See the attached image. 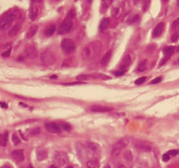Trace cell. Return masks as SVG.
Here are the masks:
<instances>
[{
    "instance_id": "836d02e7",
    "label": "cell",
    "mask_w": 179,
    "mask_h": 168,
    "mask_svg": "<svg viewBox=\"0 0 179 168\" xmlns=\"http://www.w3.org/2000/svg\"><path fill=\"white\" fill-rule=\"evenodd\" d=\"M170 159V155L169 153H165V154H164V156H163V160H164V162L169 161Z\"/></svg>"
},
{
    "instance_id": "74e56055",
    "label": "cell",
    "mask_w": 179,
    "mask_h": 168,
    "mask_svg": "<svg viewBox=\"0 0 179 168\" xmlns=\"http://www.w3.org/2000/svg\"><path fill=\"white\" fill-rule=\"evenodd\" d=\"M178 33H175V34H173L172 35V37H171V40H172V42H176L178 39Z\"/></svg>"
},
{
    "instance_id": "f35d334b",
    "label": "cell",
    "mask_w": 179,
    "mask_h": 168,
    "mask_svg": "<svg viewBox=\"0 0 179 168\" xmlns=\"http://www.w3.org/2000/svg\"><path fill=\"white\" fill-rule=\"evenodd\" d=\"M178 25H179V17L173 22V24H172V27H173V28H176V27H178Z\"/></svg>"
},
{
    "instance_id": "bcb514c9",
    "label": "cell",
    "mask_w": 179,
    "mask_h": 168,
    "mask_svg": "<svg viewBox=\"0 0 179 168\" xmlns=\"http://www.w3.org/2000/svg\"><path fill=\"white\" fill-rule=\"evenodd\" d=\"M118 168H125V167H124L123 165H121V166H119V167Z\"/></svg>"
},
{
    "instance_id": "b9f144b4",
    "label": "cell",
    "mask_w": 179,
    "mask_h": 168,
    "mask_svg": "<svg viewBox=\"0 0 179 168\" xmlns=\"http://www.w3.org/2000/svg\"><path fill=\"white\" fill-rule=\"evenodd\" d=\"M124 72H125V71H119V72H116L115 74L116 76H121L122 74H124Z\"/></svg>"
},
{
    "instance_id": "7402d4cb",
    "label": "cell",
    "mask_w": 179,
    "mask_h": 168,
    "mask_svg": "<svg viewBox=\"0 0 179 168\" xmlns=\"http://www.w3.org/2000/svg\"><path fill=\"white\" fill-rule=\"evenodd\" d=\"M122 13V8L121 6H116L112 9V15L114 17H118Z\"/></svg>"
},
{
    "instance_id": "8d00e7d4",
    "label": "cell",
    "mask_w": 179,
    "mask_h": 168,
    "mask_svg": "<svg viewBox=\"0 0 179 168\" xmlns=\"http://www.w3.org/2000/svg\"><path fill=\"white\" fill-rule=\"evenodd\" d=\"M31 134H32V135H34V134H38L39 133V128H33V129H31L30 131Z\"/></svg>"
},
{
    "instance_id": "3957f363",
    "label": "cell",
    "mask_w": 179,
    "mask_h": 168,
    "mask_svg": "<svg viewBox=\"0 0 179 168\" xmlns=\"http://www.w3.org/2000/svg\"><path fill=\"white\" fill-rule=\"evenodd\" d=\"M129 145V139L127 138H123L121 139H120L118 142H116L112 149H111V156L115 158L120 154V153L122 151V149H124L127 146Z\"/></svg>"
},
{
    "instance_id": "83f0119b",
    "label": "cell",
    "mask_w": 179,
    "mask_h": 168,
    "mask_svg": "<svg viewBox=\"0 0 179 168\" xmlns=\"http://www.w3.org/2000/svg\"><path fill=\"white\" fill-rule=\"evenodd\" d=\"M113 0H102V10L106 11L112 4Z\"/></svg>"
},
{
    "instance_id": "4fadbf2b",
    "label": "cell",
    "mask_w": 179,
    "mask_h": 168,
    "mask_svg": "<svg viewBox=\"0 0 179 168\" xmlns=\"http://www.w3.org/2000/svg\"><path fill=\"white\" fill-rule=\"evenodd\" d=\"M164 29V23H160V24H158V25L155 27V29L153 30V31H152V37H153V38H157V37H159V36L163 33Z\"/></svg>"
},
{
    "instance_id": "681fc988",
    "label": "cell",
    "mask_w": 179,
    "mask_h": 168,
    "mask_svg": "<svg viewBox=\"0 0 179 168\" xmlns=\"http://www.w3.org/2000/svg\"><path fill=\"white\" fill-rule=\"evenodd\" d=\"M104 168H111V167H110V166H108V165H107V166H105Z\"/></svg>"
},
{
    "instance_id": "ee69618b",
    "label": "cell",
    "mask_w": 179,
    "mask_h": 168,
    "mask_svg": "<svg viewBox=\"0 0 179 168\" xmlns=\"http://www.w3.org/2000/svg\"><path fill=\"white\" fill-rule=\"evenodd\" d=\"M0 105H1V107H2V108H4V107H7V105H5V104H4V102H2V103H1Z\"/></svg>"
},
{
    "instance_id": "603a6c76",
    "label": "cell",
    "mask_w": 179,
    "mask_h": 168,
    "mask_svg": "<svg viewBox=\"0 0 179 168\" xmlns=\"http://www.w3.org/2000/svg\"><path fill=\"white\" fill-rule=\"evenodd\" d=\"M87 147H88V149L89 150L90 152H93V153L97 152L98 149H99L98 145L95 144V143H93V142H88V143L87 144Z\"/></svg>"
},
{
    "instance_id": "d590c367",
    "label": "cell",
    "mask_w": 179,
    "mask_h": 168,
    "mask_svg": "<svg viewBox=\"0 0 179 168\" xmlns=\"http://www.w3.org/2000/svg\"><path fill=\"white\" fill-rule=\"evenodd\" d=\"M168 153L170 155V156H176V155H178L179 153L178 150H170V151H169Z\"/></svg>"
},
{
    "instance_id": "816d5d0a",
    "label": "cell",
    "mask_w": 179,
    "mask_h": 168,
    "mask_svg": "<svg viewBox=\"0 0 179 168\" xmlns=\"http://www.w3.org/2000/svg\"><path fill=\"white\" fill-rule=\"evenodd\" d=\"M66 168H74V167H70V166H69V167H66Z\"/></svg>"
},
{
    "instance_id": "9a60e30c",
    "label": "cell",
    "mask_w": 179,
    "mask_h": 168,
    "mask_svg": "<svg viewBox=\"0 0 179 168\" xmlns=\"http://www.w3.org/2000/svg\"><path fill=\"white\" fill-rule=\"evenodd\" d=\"M36 156H37L38 160L42 161V160H45V159L47 158V153H46V151H45V149H43V148H39V149L37 150Z\"/></svg>"
},
{
    "instance_id": "11a10c76",
    "label": "cell",
    "mask_w": 179,
    "mask_h": 168,
    "mask_svg": "<svg viewBox=\"0 0 179 168\" xmlns=\"http://www.w3.org/2000/svg\"><path fill=\"white\" fill-rule=\"evenodd\" d=\"M178 64H179V59H178Z\"/></svg>"
},
{
    "instance_id": "9c48e42d",
    "label": "cell",
    "mask_w": 179,
    "mask_h": 168,
    "mask_svg": "<svg viewBox=\"0 0 179 168\" xmlns=\"http://www.w3.org/2000/svg\"><path fill=\"white\" fill-rule=\"evenodd\" d=\"M45 128L46 131H48L49 133H59L61 132V125L60 124L53 122H49L45 123Z\"/></svg>"
},
{
    "instance_id": "484cf974",
    "label": "cell",
    "mask_w": 179,
    "mask_h": 168,
    "mask_svg": "<svg viewBox=\"0 0 179 168\" xmlns=\"http://www.w3.org/2000/svg\"><path fill=\"white\" fill-rule=\"evenodd\" d=\"M88 168H99V163L96 159H90L87 164Z\"/></svg>"
},
{
    "instance_id": "7c38bea8",
    "label": "cell",
    "mask_w": 179,
    "mask_h": 168,
    "mask_svg": "<svg viewBox=\"0 0 179 168\" xmlns=\"http://www.w3.org/2000/svg\"><path fill=\"white\" fill-rule=\"evenodd\" d=\"M25 53H26V56L27 58H30V59H34V58L37 57V50H36L35 46H27L26 48Z\"/></svg>"
},
{
    "instance_id": "f546056e",
    "label": "cell",
    "mask_w": 179,
    "mask_h": 168,
    "mask_svg": "<svg viewBox=\"0 0 179 168\" xmlns=\"http://www.w3.org/2000/svg\"><path fill=\"white\" fill-rule=\"evenodd\" d=\"M145 81H146V77H139L138 79H136L134 81V83H135V85H141V84H142Z\"/></svg>"
},
{
    "instance_id": "7a4b0ae2",
    "label": "cell",
    "mask_w": 179,
    "mask_h": 168,
    "mask_svg": "<svg viewBox=\"0 0 179 168\" xmlns=\"http://www.w3.org/2000/svg\"><path fill=\"white\" fill-rule=\"evenodd\" d=\"M15 18L16 15L12 12H5L4 14H3L1 17V19H0L1 30H6L7 28H9Z\"/></svg>"
},
{
    "instance_id": "d6a6232c",
    "label": "cell",
    "mask_w": 179,
    "mask_h": 168,
    "mask_svg": "<svg viewBox=\"0 0 179 168\" xmlns=\"http://www.w3.org/2000/svg\"><path fill=\"white\" fill-rule=\"evenodd\" d=\"M60 125H61V129H63V130H65V131H69V130H71V126H70L69 125H67V124H61Z\"/></svg>"
},
{
    "instance_id": "4dcf8cb0",
    "label": "cell",
    "mask_w": 179,
    "mask_h": 168,
    "mask_svg": "<svg viewBox=\"0 0 179 168\" xmlns=\"http://www.w3.org/2000/svg\"><path fill=\"white\" fill-rule=\"evenodd\" d=\"M12 142H13V144L14 145H18L19 143H20V139H19V138L18 137L17 135H12Z\"/></svg>"
},
{
    "instance_id": "d6986e66",
    "label": "cell",
    "mask_w": 179,
    "mask_h": 168,
    "mask_svg": "<svg viewBox=\"0 0 179 168\" xmlns=\"http://www.w3.org/2000/svg\"><path fill=\"white\" fill-rule=\"evenodd\" d=\"M108 25H109V18L105 17V18H103V19L101 21L99 29H100V31H104L108 27Z\"/></svg>"
},
{
    "instance_id": "db71d44e",
    "label": "cell",
    "mask_w": 179,
    "mask_h": 168,
    "mask_svg": "<svg viewBox=\"0 0 179 168\" xmlns=\"http://www.w3.org/2000/svg\"><path fill=\"white\" fill-rule=\"evenodd\" d=\"M168 0H163V2H167Z\"/></svg>"
},
{
    "instance_id": "30bf717a",
    "label": "cell",
    "mask_w": 179,
    "mask_h": 168,
    "mask_svg": "<svg viewBox=\"0 0 179 168\" xmlns=\"http://www.w3.org/2000/svg\"><path fill=\"white\" fill-rule=\"evenodd\" d=\"M134 146H135L136 149H138V150H140L142 152H149L151 150L150 146L148 145L147 143L143 142V141H137V142H135Z\"/></svg>"
},
{
    "instance_id": "ffe728a7",
    "label": "cell",
    "mask_w": 179,
    "mask_h": 168,
    "mask_svg": "<svg viewBox=\"0 0 179 168\" xmlns=\"http://www.w3.org/2000/svg\"><path fill=\"white\" fill-rule=\"evenodd\" d=\"M7 141H8V133L4 132V133H2L1 138H0V145H1V146L4 147L7 145Z\"/></svg>"
},
{
    "instance_id": "cb8c5ba5",
    "label": "cell",
    "mask_w": 179,
    "mask_h": 168,
    "mask_svg": "<svg viewBox=\"0 0 179 168\" xmlns=\"http://www.w3.org/2000/svg\"><path fill=\"white\" fill-rule=\"evenodd\" d=\"M56 31V26L54 25H51V26H49L45 31V36H47V37H50V36H53V34H54V32Z\"/></svg>"
},
{
    "instance_id": "f907efd6",
    "label": "cell",
    "mask_w": 179,
    "mask_h": 168,
    "mask_svg": "<svg viewBox=\"0 0 179 168\" xmlns=\"http://www.w3.org/2000/svg\"><path fill=\"white\" fill-rule=\"evenodd\" d=\"M177 51H178V52H179V46H178V48H177Z\"/></svg>"
},
{
    "instance_id": "4316f807",
    "label": "cell",
    "mask_w": 179,
    "mask_h": 168,
    "mask_svg": "<svg viewBox=\"0 0 179 168\" xmlns=\"http://www.w3.org/2000/svg\"><path fill=\"white\" fill-rule=\"evenodd\" d=\"M147 60L146 59H144V60H142V61L141 62L140 64H139V65H138V68H137V70L140 72H144L146 69H147Z\"/></svg>"
},
{
    "instance_id": "d4e9b609",
    "label": "cell",
    "mask_w": 179,
    "mask_h": 168,
    "mask_svg": "<svg viewBox=\"0 0 179 168\" xmlns=\"http://www.w3.org/2000/svg\"><path fill=\"white\" fill-rule=\"evenodd\" d=\"M174 51H175L174 46H167L164 49V53L166 56H171Z\"/></svg>"
},
{
    "instance_id": "6f0895ef",
    "label": "cell",
    "mask_w": 179,
    "mask_h": 168,
    "mask_svg": "<svg viewBox=\"0 0 179 168\" xmlns=\"http://www.w3.org/2000/svg\"><path fill=\"white\" fill-rule=\"evenodd\" d=\"M75 2H76V1H78V0H75Z\"/></svg>"
},
{
    "instance_id": "52a82bcc",
    "label": "cell",
    "mask_w": 179,
    "mask_h": 168,
    "mask_svg": "<svg viewBox=\"0 0 179 168\" xmlns=\"http://www.w3.org/2000/svg\"><path fill=\"white\" fill-rule=\"evenodd\" d=\"M61 48L66 53H71L75 49V42L70 38H64L61 41Z\"/></svg>"
},
{
    "instance_id": "f1b7e54d",
    "label": "cell",
    "mask_w": 179,
    "mask_h": 168,
    "mask_svg": "<svg viewBox=\"0 0 179 168\" xmlns=\"http://www.w3.org/2000/svg\"><path fill=\"white\" fill-rule=\"evenodd\" d=\"M124 159H125V160L128 161V162L132 161V159H133V155H132V153H131L130 151H126V152H125V153H124Z\"/></svg>"
},
{
    "instance_id": "ab89813d",
    "label": "cell",
    "mask_w": 179,
    "mask_h": 168,
    "mask_svg": "<svg viewBox=\"0 0 179 168\" xmlns=\"http://www.w3.org/2000/svg\"><path fill=\"white\" fill-rule=\"evenodd\" d=\"M88 77L87 75H80V76L77 77V79L78 80H84V79H88Z\"/></svg>"
},
{
    "instance_id": "8fae6325",
    "label": "cell",
    "mask_w": 179,
    "mask_h": 168,
    "mask_svg": "<svg viewBox=\"0 0 179 168\" xmlns=\"http://www.w3.org/2000/svg\"><path fill=\"white\" fill-rule=\"evenodd\" d=\"M12 158L13 159V160H15L18 163L22 162L25 159L24 152L22 150H15L12 153Z\"/></svg>"
},
{
    "instance_id": "f6af8a7d",
    "label": "cell",
    "mask_w": 179,
    "mask_h": 168,
    "mask_svg": "<svg viewBox=\"0 0 179 168\" xmlns=\"http://www.w3.org/2000/svg\"><path fill=\"white\" fill-rule=\"evenodd\" d=\"M2 168H11V167H10L9 166H4Z\"/></svg>"
},
{
    "instance_id": "7bdbcfd3",
    "label": "cell",
    "mask_w": 179,
    "mask_h": 168,
    "mask_svg": "<svg viewBox=\"0 0 179 168\" xmlns=\"http://www.w3.org/2000/svg\"><path fill=\"white\" fill-rule=\"evenodd\" d=\"M133 1H134V4H139L140 2H142V0H133Z\"/></svg>"
},
{
    "instance_id": "44dd1931",
    "label": "cell",
    "mask_w": 179,
    "mask_h": 168,
    "mask_svg": "<svg viewBox=\"0 0 179 168\" xmlns=\"http://www.w3.org/2000/svg\"><path fill=\"white\" fill-rule=\"evenodd\" d=\"M111 55H112V51H111V50H109V51H107L106 52V54H105L103 59H102V65L107 64V63L110 60Z\"/></svg>"
},
{
    "instance_id": "8992f818",
    "label": "cell",
    "mask_w": 179,
    "mask_h": 168,
    "mask_svg": "<svg viewBox=\"0 0 179 168\" xmlns=\"http://www.w3.org/2000/svg\"><path fill=\"white\" fill-rule=\"evenodd\" d=\"M53 161L59 166H64L68 162V157L65 152H57L53 155Z\"/></svg>"
},
{
    "instance_id": "2e32d148",
    "label": "cell",
    "mask_w": 179,
    "mask_h": 168,
    "mask_svg": "<svg viewBox=\"0 0 179 168\" xmlns=\"http://www.w3.org/2000/svg\"><path fill=\"white\" fill-rule=\"evenodd\" d=\"M130 64H131V58H130V56H129V55H126V56L124 57V59H122L121 64V70L124 71Z\"/></svg>"
},
{
    "instance_id": "c3c4849f",
    "label": "cell",
    "mask_w": 179,
    "mask_h": 168,
    "mask_svg": "<svg viewBox=\"0 0 179 168\" xmlns=\"http://www.w3.org/2000/svg\"><path fill=\"white\" fill-rule=\"evenodd\" d=\"M50 168H58V167H57L56 166H51V167H50Z\"/></svg>"
},
{
    "instance_id": "277c9868",
    "label": "cell",
    "mask_w": 179,
    "mask_h": 168,
    "mask_svg": "<svg viewBox=\"0 0 179 168\" xmlns=\"http://www.w3.org/2000/svg\"><path fill=\"white\" fill-rule=\"evenodd\" d=\"M72 28H73V20H72V16H70L69 14L68 17H66L65 18V20L61 23V25L59 27L58 32L60 34H64V33H66L71 31Z\"/></svg>"
},
{
    "instance_id": "ac0fdd59",
    "label": "cell",
    "mask_w": 179,
    "mask_h": 168,
    "mask_svg": "<svg viewBox=\"0 0 179 168\" xmlns=\"http://www.w3.org/2000/svg\"><path fill=\"white\" fill-rule=\"evenodd\" d=\"M19 29H20V25H19V24H17L14 26H12V29L9 31V32H8V36H9L10 38L15 37L16 35H17V33L19 31Z\"/></svg>"
},
{
    "instance_id": "1f68e13d",
    "label": "cell",
    "mask_w": 179,
    "mask_h": 168,
    "mask_svg": "<svg viewBox=\"0 0 179 168\" xmlns=\"http://www.w3.org/2000/svg\"><path fill=\"white\" fill-rule=\"evenodd\" d=\"M11 52H12V48H9L6 51H4V52H3L2 53V57H4V58H6V57H9L10 56V54H11Z\"/></svg>"
},
{
    "instance_id": "5b68a950",
    "label": "cell",
    "mask_w": 179,
    "mask_h": 168,
    "mask_svg": "<svg viewBox=\"0 0 179 168\" xmlns=\"http://www.w3.org/2000/svg\"><path fill=\"white\" fill-rule=\"evenodd\" d=\"M40 60L41 63L45 65V66H49L52 65L54 61H55V57L53 55V53L50 51H45L40 57Z\"/></svg>"
},
{
    "instance_id": "f5cc1de1",
    "label": "cell",
    "mask_w": 179,
    "mask_h": 168,
    "mask_svg": "<svg viewBox=\"0 0 179 168\" xmlns=\"http://www.w3.org/2000/svg\"><path fill=\"white\" fill-rule=\"evenodd\" d=\"M178 5L179 6V0H178Z\"/></svg>"
},
{
    "instance_id": "7dc6e473",
    "label": "cell",
    "mask_w": 179,
    "mask_h": 168,
    "mask_svg": "<svg viewBox=\"0 0 179 168\" xmlns=\"http://www.w3.org/2000/svg\"><path fill=\"white\" fill-rule=\"evenodd\" d=\"M32 1H34V2H37V3H39L41 0H32Z\"/></svg>"
},
{
    "instance_id": "9f6ffc18",
    "label": "cell",
    "mask_w": 179,
    "mask_h": 168,
    "mask_svg": "<svg viewBox=\"0 0 179 168\" xmlns=\"http://www.w3.org/2000/svg\"><path fill=\"white\" fill-rule=\"evenodd\" d=\"M29 168H32V167H29Z\"/></svg>"
},
{
    "instance_id": "6da1fadb",
    "label": "cell",
    "mask_w": 179,
    "mask_h": 168,
    "mask_svg": "<svg viewBox=\"0 0 179 168\" xmlns=\"http://www.w3.org/2000/svg\"><path fill=\"white\" fill-rule=\"evenodd\" d=\"M101 47H102V45L99 41L90 43L89 45H88L84 48L82 51V58L87 60L94 58L98 54V52H100Z\"/></svg>"
},
{
    "instance_id": "ba28073f",
    "label": "cell",
    "mask_w": 179,
    "mask_h": 168,
    "mask_svg": "<svg viewBox=\"0 0 179 168\" xmlns=\"http://www.w3.org/2000/svg\"><path fill=\"white\" fill-rule=\"evenodd\" d=\"M39 3L32 1L31 4L30 11H29V17H30V19L31 21H34L39 17Z\"/></svg>"
},
{
    "instance_id": "5bb4252c",
    "label": "cell",
    "mask_w": 179,
    "mask_h": 168,
    "mask_svg": "<svg viewBox=\"0 0 179 168\" xmlns=\"http://www.w3.org/2000/svg\"><path fill=\"white\" fill-rule=\"evenodd\" d=\"M89 110L91 112H107L111 111L112 108L102 106H92L89 108Z\"/></svg>"
},
{
    "instance_id": "60d3db41",
    "label": "cell",
    "mask_w": 179,
    "mask_h": 168,
    "mask_svg": "<svg viewBox=\"0 0 179 168\" xmlns=\"http://www.w3.org/2000/svg\"><path fill=\"white\" fill-rule=\"evenodd\" d=\"M170 58V56H165L164 59H162V62H161V65H163L164 63L167 61V60H168V59H169Z\"/></svg>"
},
{
    "instance_id": "e575fe53",
    "label": "cell",
    "mask_w": 179,
    "mask_h": 168,
    "mask_svg": "<svg viewBox=\"0 0 179 168\" xmlns=\"http://www.w3.org/2000/svg\"><path fill=\"white\" fill-rule=\"evenodd\" d=\"M161 81H162V77H158L153 79V80L150 82V84H151V85H153V84H157V83H159V82H161Z\"/></svg>"
},
{
    "instance_id": "e0dca14e",
    "label": "cell",
    "mask_w": 179,
    "mask_h": 168,
    "mask_svg": "<svg viewBox=\"0 0 179 168\" xmlns=\"http://www.w3.org/2000/svg\"><path fill=\"white\" fill-rule=\"evenodd\" d=\"M37 31H38V26L37 25H31L26 32V38L28 39L31 38L32 37L35 36V34L37 33Z\"/></svg>"
}]
</instances>
